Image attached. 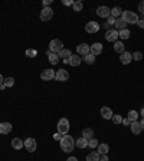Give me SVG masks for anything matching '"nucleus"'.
<instances>
[{"label":"nucleus","mask_w":144,"mask_h":161,"mask_svg":"<svg viewBox=\"0 0 144 161\" xmlns=\"http://www.w3.org/2000/svg\"><path fill=\"white\" fill-rule=\"evenodd\" d=\"M74 147H75V139L72 138L71 135H62L61 138V148L65 153H71L74 150Z\"/></svg>","instance_id":"1"},{"label":"nucleus","mask_w":144,"mask_h":161,"mask_svg":"<svg viewBox=\"0 0 144 161\" xmlns=\"http://www.w3.org/2000/svg\"><path fill=\"white\" fill-rule=\"evenodd\" d=\"M121 19L127 23V25H128V23H130V25H134V23L137 25V22L140 20L139 15H137V13H134V12H131V10H124V12H122Z\"/></svg>","instance_id":"2"},{"label":"nucleus","mask_w":144,"mask_h":161,"mask_svg":"<svg viewBox=\"0 0 144 161\" xmlns=\"http://www.w3.org/2000/svg\"><path fill=\"white\" fill-rule=\"evenodd\" d=\"M58 132L61 134V135H67L69 132V121H68L67 118H61L58 121Z\"/></svg>","instance_id":"3"},{"label":"nucleus","mask_w":144,"mask_h":161,"mask_svg":"<svg viewBox=\"0 0 144 161\" xmlns=\"http://www.w3.org/2000/svg\"><path fill=\"white\" fill-rule=\"evenodd\" d=\"M62 49H63V43H62V40H59V39H52V40H50L49 52H52V53H59Z\"/></svg>","instance_id":"4"},{"label":"nucleus","mask_w":144,"mask_h":161,"mask_svg":"<svg viewBox=\"0 0 144 161\" xmlns=\"http://www.w3.org/2000/svg\"><path fill=\"white\" fill-rule=\"evenodd\" d=\"M39 17H40L42 22H49L50 19L53 17V10L50 7H43L42 12H40V15H39Z\"/></svg>","instance_id":"5"},{"label":"nucleus","mask_w":144,"mask_h":161,"mask_svg":"<svg viewBox=\"0 0 144 161\" xmlns=\"http://www.w3.org/2000/svg\"><path fill=\"white\" fill-rule=\"evenodd\" d=\"M101 29V26L98 25V22H94V20H91L85 25V32L87 33H97L98 30Z\"/></svg>","instance_id":"6"},{"label":"nucleus","mask_w":144,"mask_h":161,"mask_svg":"<svg viewBox=\"0 0 144 161\" xmlns=\"http://www.w3.org/2000/svg\"><path fill=\"white\" fill-rule=\"evenodd\" d=\"M69 79V73H68L67 69H59L58 72H55V81H61V82H65Z\"/></svg>","instance_id":"7"},{"label":"nucleus","mask_w":144,"mask_h":161,"mask_svg":"<svg viewBox=\"0 0 144 161\" xmlns=\"http://www.w3.org/2000/svg\"><path fill=\"white\" fill-rule=\"evenodd\" d=\"M97 15L102 19H108L111 16V9H108L107 6H100L98 9H97Z\"/></svg>","instance_id":"8"},{"label":"nucleus","mask_w":144,"mask_h":161,"mask_svg":"<svg viewBox=\"0 0 144 161\" xmlns=\"http://www.w3.org/2000/svg\"><path fill=\"white\" fill-rule=\"evenodd\" d=\"M105 39H107V42H117L118 40V30L117 29H110L108 32L105 33Z\"/></svg>","instance_id":"9"},{"label":"nucleus","mask_w":144,"mask_h":161,"mask_svg":"<svg viewBox=\"0 0 144 161\" xmlns=\"http://www.w3.org/2000/svg\"><path fill=\"white\" fill-rule=\"evenodd\" d=\"M40 79L42 81H52V79H55V71L53 69H45V71H42Z\"/></svg>","instance_id":"10"},{"label":"nucleus","mask_w":144,"mask_h":161,"mask_svg":"<svg viewBox=\"0 0 144 161\" xmlns=\"http://www.w3.org/2000/svg\"><path fill=\"white\" fill-rule=\"evenodd\" d=\"M36 147H38V144H36L35 138H26V141H25V148H26L29 153H33V151L36 150Z\"/></svg>","instance_id":"11"},{"label":"nucleus","mask_w":144,"mask_h":161,"mask_svg":"<svg viewBox=\"0 0 144 161\" xmlns=\"http://www.w3.org/2000/svg\"><path fill=\"white\" fill-rule=\"evenodd\" d=\"M89 53H92L94 56L101 55V53H102V45L98 43V42L94 45H91V46H89Z\"/></svg>","instance_id":"12"},{"label":"nucleus","mask_w":144,"mask_h":161,"mask_svg":"<svg viewBox=\"0 0 144 161\" xmlns=\"http://www.w3.org/2000/svg\"><path fill=\"white\" fill-rule=\"evenodd\" d=\"M77 52H78V55L81 56H87L89 53V45H87V43H79L77 46Z\"/></svg>","instance_id":"13"},{"label":"nucleus","mask_w":144,"mask_h":161,"mask_svg":"<svg viewBox=\"0 0 144 161\" xmlns=\"http://www.w3.org/2000/svg\"><path fill=\"white\" fill-rule=\"evenodd\" d=\"M131 61H133V55L130 52H127V50H124L121 53V56H120V62H121L122 65H128Z\"/></svg>","instance_id":"14"},{"label":"nucleus","mask_w":144,"mask_h":161,"mask_svg":"<svg viewBox=\"0 0 144 161\" xmlns=\"http://www.w3.org/2000/svg\"><path fill=\"white\" fill-rule=\"evenodd\" d=\"M100 114H101V117L104 118V119H111L112 115H114V112L111 111V108H108V106H102V108H101V111H100Z\"/></svg>","instance_id":"15"},{"label":"nucleus","mask_w":144,"mask_h":161,"mask_svg":"<svg viewBox=\"0 0 144 161\" xmlns=\"http://www.w3.org/2000/svg\"><path fill=\"white\" fill-rule=\"evenodd\" d=\"M81 62H82V58L79 55H72L71 58L68 59V65H71V66H79Z\"/></svg>","instance_id":"16"},{"label":"nucleus","mask_w":144,"mask_h":161,"mask_svg":"<svg viewBox=\"0 0 144 161\" xmlns=\"http://www.w3.org/2000/svg\"><path fill=\"white\" fill-rule=\"evenodd\" d=\"M130 128H131V132L134 134V135H139L141 131H143V128H141V124H140V121H134L130 124Z\"/></svg>","instance_id":"17"},{"label":"nucleus","mask_w":144,"mask_h":161,"mask_svg":"<svg viewBox=\"0 0 144 161\" xmlns=\"http://www.w3.org/2000/svg\"><path fill=\"white\" fill-rule=\"evenodd\" d=\"M12 131V124L10 122H2L0 124V134L2 135H6Z\"/></svg>","instance_id":"18"},{"label":"nucleus","mask_w":144,"mask_h":161,"mask_svg":"<svg viewBox=\"0 0 144 161\" xmlns=\"http://www.w3.org/2000/svg\"><path fill=\"white\" fill-rule=\"evenodd\" d=\"M46 55H48V59H49L50 65H58V62H59V56H58V53H52V52L48 50Z\"/></svg>","instance_id":"19"},{"label":"nucleus","mask_w":144,"mask_h":161,"mask_svg":"<svg viewBox=\"0 0 144 161\" xmlns=\"http://www.w3.org/2000/svg\"><path fill=\"white\" fill-rule=\"evenodd\" d=\"M12 147L15 150H22L23 147H25V141H22L20 138H13L12 139Z\"/></svg>","instance_id":"20"},{"label":"nucleus","mask_w":144,"mask_h":161,"mask_svg":"<svg viewBox=\"0 0 144 161\" xmlns=\"http://www.w3.org/2000/svg\"><path fill=\"white\" fill-rule=\"evenodd\" d=\"M75 145H77L78 148L84 150V148H87V147H88V139L84 138V137H81V138H78L77 141H75Z\"/></svg>","instance_id":"21"},{"label":"nucleus","mask_w":144,"mask_h":161,"mask_svg":"<svg viewBox=\"0 0 144 161\" xmlns=\"http://www.w3.org/2000/svg\"><path fill=\"white\" fill-rule=\"evenodd\" d=\"M97 151H98L100 156H107L108 151H110V147H108V144H100L97 147Z\"/></svg>","instance_id":"22"},{"label":"nucleus","mask_w":144,"mask_h":161,"mask_svg":"<svg viewBox=\"0 0 144 161\" xmlns=\"http://www.w3.org/2000/svg\"><path fill=\"white\" fill-rule=\"evenodd\" d=\"M117 28V30L120 32V30H124V29H127V23L122 20L121 17H118V19H115V25H114Z\"/></svg>","instance_id":"23"},{"label":"nucleus","mask_w":144,"mask_h":161,"mask_svg":"<svg viewBox=\"0 0 144 161\" xmlns=\"http://www.w3.org/2000/svg\"><path fill=\"white\" fill-rule=\"evenodd\" d=\"M58 56H59V59H63V61H65V59H69L72 56V52L69 49H62L61 52L58 53Z\"/></svg>","instance_id":"24"},{"label":"nucleus","mask_w":144,"mask_h":161,"mask_svg":"<svg viewBox=\"0 0 144 161\" xmlns=\"http://www.w3.org/2000/svg\"><path fill=\"white\" fill-rule=\"evenodd\" d=\"M100 157L101 156L98 154V151H92L87 156V161H100Z\"/></svg>","instance_id":"25"},{"label":"nucleus","mask_w":144,"mask_h":161,"mask_svg":"<svg viewBox=\"0 0 144 161\" xmlns=\"http://www.w3.org/2000/svg\"><path fill=\"white\" fill-rule=\"evenodd\" d=\"M122 12H124V10H122L121 7H118V6H117V7H114V9H111V16L115 17V19H118V17L122 15Z\"/></svg>","instance_id":"26"},{"label":"nucleus","mask_w":144,"mask_h":161,"mask_svg":"<svg viewBox=\"0 0 144 161\" xmlns=\"http://www.w3.org/2000/svg\"><path fill=\"white\" fill-rule=\"evenodd\" d=\"M140 117V114L137 111H134V109H131V111L128 112V119H130V122H134V121H137Z\"/></svg>","instance_id":"27"},{"label":"nucleus","mask_w":144,"mask_h":161,"mask_svg":"<svg viewBox=\"0 0 144 161\" xmlns=\"http://www.w3.org/2000/svg\"><path fill=\"white\" fill-rule=\"evenodd\" d=\"M82 137L84 138H87V139L94 138V131H92L91 128H85V129L82 131Z\"/></svg>","instance_id":"28"},{"label":"nucleus","mask_w":144,"mask_h":161,"mask_svg":"<svg viewBox=\"0 0 144 161\" xmlns=\"http://www.w3.org/2000/svg\"><path fill=\"white\" fill-rule=\"evenodd\" d=\"M130 30H128V29H124V30H120V32H118V38H120V39H122V40H125V39H128V38H130Z\"/></svg>","instance_id":"29"},{"label":"nucleus","mask_w":144,"mask_h":161,"mask_svg":"<svg viewBox=\"0 0 144 161\" xmlns=\"http://www.w3.org/2000/svg\"><path fill=\"white\" fill-rule=\"evenodd\" d=\"M114 50L118 52V53H122V52H124V43H122V42H118V40L114 42Z\"/></svg>","instance_id":"30"},{"label":"nucleus","mask_w":144,"mask_h":161,"mask_svg":"<svg viewBox=\"0 0 144 161\" xmlns=\"http://www.w3.org/2000/svg\"><path fill=\"white\" fill-rule=\"evenodd\" d=\"M72 9H74V12H81L84 9V3L82 2H79V0H77V2H74Z\"/></svg>","instance_id":"31"},{"label":"nucleus","mask_w":144,"mask_h":161,"mask_svg":"<svg viewBox=\"0 0 144 161\" xmlns=\"http://www.w3.org/2000/svg\"><path fill=\"white\" fill-rule=\"evenodd\" d=\"M84 62H85L87 65H92L95 62V56L92 55V53H88L87 56H84Z\"/></svg>","instance_id":"32"},{"label":"nucleus","mask_w":144,"mask_h":161,"mask_svg":"<svg viewBox=\"0 0 144 161\" xmlns=\"http://www.w3.org/2000/svg\"><path fill=\"white\" fill-rule=\"evenodd\" d=\"M98 145H100V143H98V139H97V138H91V139H88V147H89V148L95 150V148H97Z\"/></svg>","instance_id":"33"},{"label":"nucleus","mask_w":144,"mask_h":161,"mask_svg":"<svg viewBox=\"0 0 144 161\" xmlns=\"http://www.w3.org/2000/svg\"><path fill=\"white\" fill-rule=\"evenodd\" d=\"M111 121L114 122L115 125H120V124L122 122V117L120 115V114H114V115H112V118H111Z\"/></svg>","instance_id":"34"},{"label":"nucleus","mask_w":144,"mask_h":161,"mask_svg":"<svg viewBox=\"0 0 144 161\" xmlns=\"http://www.w3.org/2000/svg\"><path fill=\"white\" fill-rule=\"evenodd\" d=\"M25 53H26L28 58H36V56H38V50L36 49H26Z\"/></svg>","instance_id":"35"},{"label":"nucleus","mask_w":144,"mask_h":161,"mask_svg":"<svg viewBox=\"0 0 144 161\" xmlns=\"http://www.w3.org/2000/svg\"><path fill=\"white\" fill-rule=\"evenodd\" d=\"M3 83H5L6 88H12V86L15 85V79L9 76V78H6V79H5V82H3Z\"/></svg>","instance_id":"36"},{"label":"nucleus","mask_w":144,"mask_h":161,"mask_svg":"<svg viewBox=\"0 0 144 161\" xmlns=\"http://www.w3.org/2000/svg\"><path fill=\"white\" fill-rule=\"evenodd\" d=\"M131 55H133V59H135V61H141L143 59V53L141 52H134Z\"/></svg>","instance_id":"37"},{"label":"nucleus","mask_w":144,"mask_h":161,"mask_svg":"<svg viewBox=\"0 0 144 161\" xmlns=\"http://www.w3.org/2000/svg\"><path fill=\"white\" fill-rule=\"evenodd\" d=\"M107 25H110V26H112V25H115V17H112V16H110L108 19H107Z\"/></svg>","instance_id":"38"},{"label":"nucleus","mask_w":144,"mask_h":161,"mask_svg":"<svg viewBox=\"0 0 144 161\" xmlns=\"http://www.w3.org/2000/svg\"><path fill=\"white\" fill-rule=\"evenodd\" d=\"M139 12H141V15H144V2H141L139 5Z\"/></svg>","instance_id":"39"},{"label":"nucleus","mask_w":144,"mask_h":161,"mask_svg":"<svg viewBox=\"0 0 144 161\" xmlns=\"http://www.w3.org/2000/svg\"><path fill=\"white\" fill-rule=\"evenodd\" d=\"M122 125H125V127H128V125H130V124H131V122H130V119H128V118H124V119H122V122H121Z\"/></svg>","instance_id":"40"},{"label":"nucleus","mask_w":144,"mask_h":161,"mask_svg":"<svg viewBox=\"0 0 144 161\" xmlns=\"http://www.w3.org/2000/svg\"><path fill=\"white\" fill-rule=\"evenodd\" d=\"M62 3H63L65 6H72V5H74V2H72V0H63Z\"/></svg>","instance_id":"41"},{"label":"nucleus","mask_w":144,"mask_h":161,"mask_svg":"<svg viewBox=\"0 0 144 161\" xmlns=\"http://www.w3.org/2000/svg\"><path fill=\"white\" fill-rule=\"evenodd\" d=\"M53 138H55V139H56V141H61V138H62V135H61V134H59V132H56V134H55V135H53Z\"/></svg>","instance_id":"42"},{"label":"nucleus","mask_w":144,"mask_h":161,"mask_svg":"<svg viewBox=\"0 0 144 161\" xmlns=\"http://www.w3.org/2000/svg\"><path fill=\"white\" fill-rule=\"evenodd\" d=\"M50 3H52V0H43V6H45V7H49Z\"/></svg>","instance_id":"43"},{"label":"nucleus","mask_w":144,"mask_h":161,"mask_svg":"<svg viewBox=\"0 0 144 161\" xmlns=\"http://www.w3.org/2000/svg\"><path fill=\"white\" fill-rule=\"evenodd\" d=\"M137 25H139V26H140L141 29H144V20H141V19H140L139 22H137Z\"/></svg>","instance_id":"44"},{"label":"nucleus","mask_w":144,"mask_h":161,"mask_svg":"<svg viewBox=\"0 0 144 161\" xmlns=\"http://www.w3.org/2000/svg\"><path fill=\"white\" fill-rule=\"evenodd\" d=\"M100 161H108V156H101Z\"/></svg>","instance_id":"45"},{"label":"nucleus","mask_w":144,"mask_h":161,"mask_svg":"<svg viewBox=\"0 0 144 161\" xmlns=\"http://www.w3.org/2000/svg\"><path fill=\"white\" fill-rule=\"evenodd\" d=\"M67 161H78L77 158H75V157H69V158H68Z\"/></svg>","instance_id":"46"},{"label":"nucleus","mask_w":144,"mask_h":161,"mask_svg":"<svg viewBox=\"0 0 144 161\" xmlns=\"http://www.w3.org/2000/svg\"><path fill=\"white\" fill-rule=\"evenodd\" d=\"M3 82H5V79H3V75H0V85H2Z\"/></svg>","instance_id":"47"},{"label":"nucleus","mask_w":144,"mask_h":161,"mask_svg":"<svg viewBox=\"0 0 144 161\" xmlns=\"http://www.w3.org/2000/svg\"><path fill=\"white\" fill-rule=\"evenodd\" d=\"M140 124H141V128H143V131H144V119H141V121H140Z\"/></svg>","instance_id":"48"},{"label":"nucleus","mask_w":144,"mask_h":161,"mask_svg":"<svg viewBox=\"0 0 144 161\" xmlns=\"http://www.w3.org/2000/svg\"><path fill=\"white\" fill-rule=\"evenodd\" d=\"M140 115H141V118H143V119H144V108H143V109H141V114H140Z\"/></svg>","instance_id":"49"}]
</instances>
